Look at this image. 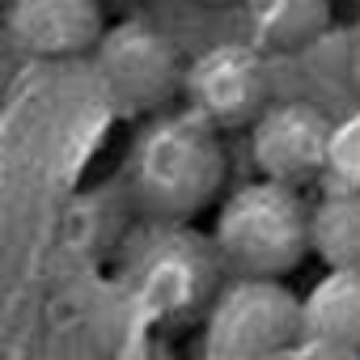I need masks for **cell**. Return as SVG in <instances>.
<instances>
[{
	"label": "cell",
	"instance_id": "obj_13",
	"mask_svg": "<svg viewBox=\"0 0 360 360\" xmlns=\"http://www.w3.org/2000/svg\"><path fill=\"white\" fill-rule=\"evenodd\" d=\"M347 72H352L356 94H360V30H356V39H352V51H347Z\"/></svg>",
	"mask_w": 360,
	"mask_h": 360
},
{
	"label": "cell",
	"instance_id": "obj_3",
	"mask_svg": "<svg viewBox=\"0 0 360 360\" xmlns=\"http://www.w3.org/2000/svg\"><path fill=\"white\" fill-rule=\"evenodd\" d=\"M89 56L106 98L123 115L153 119L183 98L187 60L169 39V30H161L148 18H123L106 26Z\"/></svg>",
	"mask_w": 360,
	"mask_h": 360
},
{
	"label": "cell",
	"instance_id": "obj_12",
	"mask_svg": "<svg viewBox=\"0 0 360 360\" xmlns=\"http://www.w3.org/2000/svg\"><path fill=\"white\" fill-rule=\"evenodd\" d=\"M13 77H18V47L5 39V30H0V102H5Z\"/></svg>",
	"mask_w": 360,
	"mask_h": 360
},
{
	"label": "cell",
	"instance_id": "obj_11",
	"mask_svg": "<svg viewBox=\"0 0 360 360\" xmlns=\"http://www.w3.org/2000/svg\"><path fill=\"white\" fill-rule=\"evenodd\" d=\"M322 183H360V110L335 123Z\"/></svg>",
	"mask_w": 360,
	"mask_h": 360
},
{
	"label": "cell",
	"instance_id": "obj_5",
	"mask_svg": "<svg viewBox=\"0 0 360 360\" xmlns=\"http://www.w3.org/2000/svg\"><path fill=\"white\" fill-rule=\"evenodd\" d=\"M271 72L267 51L255 43H212L183 72V106L204 115L221 131H246L271 106Z\"/></svg>",
	"mask_w": 360,
	"mask_h": 360
},
{
	"label": "cell",
	"instance_id": "obj_16",
	"mask_svg": "<svg viewBox=\"0 0 360 360\" xmlns=\"http://www.w3.org/2000/svg\"><path fill=\"white\" fill-rule=\"evenodd\" d=\"M0 9H5V0H0Z\"/></svg>",
	"mask_w": 360,
	"mask_h": 360
},
{
	"label": "cell",
	"instance_id": "obj_9",
	"mask_svg": "<svg viewBox=\"0 0 360 360\" xmlns=\"http://www.w3.org/2000/svg\"><path fill=\"white\" fill-rule=\"evenodd\" d=\"M309 246L322 267H360V183H322L309 212Z\"/></svg>",
	"mask_w": 360,
	"mask_h": 360
},
{
	"label": "cell",
	"instance_id": "obj_7",
	"mask_svg": "<svg viewBox=\"0 0 360 360\" xmlns=\"http://www.w3.org/2000/svg\"><path fill=\"white\" fill-rule=\"evenodd\" d=\"M0 30L18 47V56L68 60L94 51L106 30V18L102 0H5Z\"/></svg>",
	"mask_w": 360,
	"mask_h": 360
},
{
	"label": "cell",
	"instance_id": "obj_15",
	"mask_svg": "<svg viewBox=\"0 0 360 360\" xmlns=\"http://www.w3.org/2000/svg\"><path fill=\"white\" fill-rule=\"evenodd\" d=\"M115 5H148V0H115Z\"/></svg>",
	"mask_w": 360,
	"mask_h": 360
},
{
	"label": "cell",
	"instance_id": "obj_4",
	"mask_svg": "<svg viewBox=\"0 0 360 360\" xmlns=\"http://www.w3.org/2000/svg\"><path fill=\"white\" fill-rule=\"evenodd\" d=\"M301 339V292L288 280L229 276V284L208 301L204 352L208 360H267Z\"/></svg>",
	"mask_w": 360,
	"mask_h": 360
},
{
	"label": "cell",
	"instance_id": "obj_10",
	"mask_svg": "<svg viewBox=\"0 0 360 360\" xmlns=\"http://www.w3.org/2000/svg\"><path fill=\"white\" fill-rule=\"evenodd\" d=\"M250 13V43L288 56L314 47L330 30V0H246Z\"/></svg>",
	"mask_w": 360,
	"mask_h": 360
},
{
	"label": "cell",
	"instance_id": "obj_6",
	"mask_svg": "<svg viewBox=\"0 0 360 360\" xmlns=\"http://www.w3.org/2000/svg\"><path fill=\"white\" fill-rule=\"evenodd\" d=\"M246 131H250V161L259 178L301 191L322 183L330 157V131H335V119L322 106L301 98L271 102Z\"/></svg>",
	"mask_w": 360,
	"mask_h": 360
},
{
	"label": "cell",
	"instance_id": "obj_14",
	"mask_svg": "<svg viewBox=\"0 0 360 360\" xmlns=\"http://www.w3.org/2000/svg\"><path fill=\"white\" fill-rule=\"evenodd\" d=\"M195 5H208V9H229V5H246V0H195Z\"/></svg>",
	"mask_w": 360,
	"mask_h": 360
},
{
	"label": "cell",
	"instance_id": "obj_8",
	"mask_svg": "<svg viewBox=\"0 0 360 360\" xmlns=\"http://www.w3.org/2000/svg\"><path fill=\"white\" fill-rule=\"evenodd\" d=\"M301 339L326 352L360 356V267H326L301 297Z\"/></svg>",
	"mask_w": 360,
	"mask_h": 360
},
{
	"label": "cell",
	"instance_id": "obj_2",
	"mask_svg": "<svg viewBox=\"0 0 360 360\" xmlns=\"http://www.w3.org/2000/svg\"><path fill=\"white\" fill-rule=\"evenodd\" d=\"M212 250L229 276H267L288 280L314 259L309 246V212L314 200L301 187H284L271 178H255L212 208Z\"/></svg>",
	"mask_w": 360,
	"mask_h": 360
},
{
	"label": "cell",
	"instance_id": "obj_1",
	"mask_svg": "<svg viewBox=\"0 0 360 360\" xmlns=\"http://www.w3.org/2000/svg\"><path fill=\"white\" fill-rule=\"evenodd\" d=\"M225 131L187 106L148 119L131 153V195L161 225H195L225 200Z\"/></svg>",
	"mask_w": 360,
	"mask_h": 360
}]
</instances>
